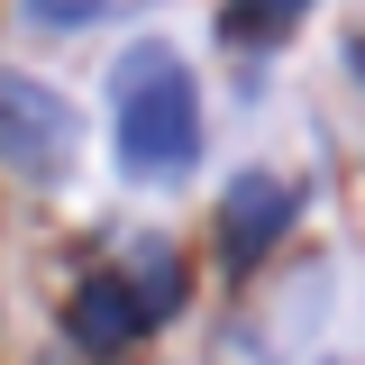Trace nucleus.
Returning <instances> with one entry per match:
<instances>
[{"label": "nucleus", "mask_w": 365, "mask_h": 365, "mask_svg": "<svg viewBox=\"0 0 365 365\" xmlns=\"http://www.w3.org/2000/svg\"><path fill=\"white\" fill-rule=\"evenodd\" d=\"M110 128H119V165L137 182L192 174V155H201V101H192V73H182V55L165 37H137L110 64Z\"/></svg>", "instance_id": "obj_1"}, {"label": "nucleus", "mask_w": 365, "mask_h": 365, "mask_svg": "<svg viewBox=\"0 0 365 365\" xmlns=\"http://www.w3.org/2000/svg\"><path fill=\"white\" fill-rule=\"evenodd\" d=\"M73 155H83V110L55 83L0 64V165L9 174H37V182H64Z\"/></svg>", "instance_id": "obj_2"}, {"label": "nucleus", "mask_w": 365, "mask_h": 365, "mask_svg": "<svg viewBox=\"0 0 365 365\" xmlns=\"http://www.w3.org/2000/svg\"><path fill=\"white\" fill-rule=\"evenodd\" d=\"M283 220H292V182L265 174V165H247V174L220 192V247H228V265H256L274 237H283Z\"/></svg>", "instance_id": "obj_3"}, {"label": "nucleus", "mask_w": 365, "mask_h": 365, "mask_svg": "<svg viewBox=\"0 0 365 365\" xmlns=\"http://www.w3.org/2000/svg\"><path fill=\"white\" fill-rule=\"evenodd\" d=\"M137 329H146V302H137V283H128V274H91L83 292H73V338H83L91 356L128 347Z\"/></svg>", "instance_id": "obj_4"}, {"label": "nucleus", "mask_w": 365, "mask_h": 365, "mask_svg": "<svg viewBox=\"0 0 365 365\" xmlns=\"http://www.w3.org/2000/svg\"><path fill=\"white\" fill-rule=\"evenodd\" d=\"M302 9H311V0H228V37L237 46H274V37L302 28Z\"/></svg>", "instance_id": "obj_5"}, {"label": "nucleus", "mask_w": 365, "mask_h": 365, "mask_svg": "<svg viewBox=\"0 0 365 365\" xmlns=\"http://www.w3.org/2000/svg\"><path fill=\"white\" fill-rule=\"evenodd\" d=\"M137 302H146V319L155 311H174V292H182V265H174V247H165V237H146V247H137Z\"/></svg>", "instance_id": "obj_6"}, {"label": "nucleus", "mask_w": 365, "mask_h": 365, "mask_svg": "<svg viewBox=\"0 0 365 365\" xmlns=\"http://www.w3.org/2000/svg\"><path fill=\"white\" fill-rule=\"evenodd\" d=\"M101 9H110V0H28V19H37V28H91Z\"/></svg>", "instance_id": "obj_7"}]
</instances>
